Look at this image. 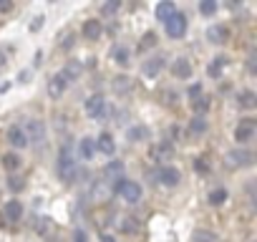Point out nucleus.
<instances>
[{"label": "nucleus", "mask_w": 257, "mask_h": 242, "mask_svg": "<svg viewBox=\"0 0 257 242\" xmlns=\"http://www.w3.org/2000/svg\"><path fill=\"white\" fill-rule=\"evenodd\" d=\"M56 174L63 184H73L76 182V174H78V167H76V152L71 144H61L58 149V157H56Z\"/></svg>", "instance_id": "nucleus-1"}, {"label": "nucleus", "mask_w": 257, "mask_h": 242, "mask_svg": "<svg viewBox=\"0 0 257 242\" xmlns=\"http://www.w3.org/2000/svg\"><path fill=\"white\" fill-rule=\"evenodd\" d=\"M111 194H118V197H121L123 202H128V204H137V202L142 199L144 189H142L139 182H132V179L118 177V179L111 184Z\"/></svg>", "instance_id": "nucleus-2"}, {"label": "nucleus", "mask_w": 257, "mask_h": 242, "mask_svg": "<svg viewBox=\"0 0 257 242\" xmlns=\"http://www.w3.org/2000/svg\"><path fill=\"white\" fill-rule=\"evenodd\" d=\"M254 162V154L244 147H234L224 154V167L227 169H244V167H252Z\"/></svg>", "instance_id": "nucleus-3"}, {"label": "nucleus", "mask_w": 257, "mask_h": 242, "mask_svg": "<svg viewBox=\"0 0 257 242\" xmlns=\"http://www.w3.org/2000/svg\"><path fill=\"white\" fill-rule=\"evenodd\" d=\"M254 134H257V121H254L252 116H244V118L237 121V127H234V142H237L239 147L249 144V142L254 139Z\"/></svg>", "instance_id": "nucleus-4"}, {"label": "nucleus", "mask_w": 257, "mask_h": 242, "mask_svg": "<svg viewBox=\"0 0 257 242\" xmlns=\"http://www.w3.org/2000/svg\"><path fill=\"white\" fill-rule=\"evenodd\" d=\"M164 26H167V36H169V38H174V41H179V38H184V33H187V26H189V23H187V16H184L182 11H177V13L164 23Z\"/></svg>", "instance_id": "nucleus-5"}, {"label": "nucleus", "mask_w": 257, "mask_h": 242, "mask_svg": "<svg viewBox=\"0 0 257 242\" xmlns=\"http://www.w3.org/2000/svg\"><path fill=\"white\" fill-rule=\"evenodd\" d=\"M207 41L209 43H214V46H224V43H229V38H232V31H229V26L227 23H212L209 28H207Z\"/></svg>", "instance_id": "nucleus-6"}, {"label": "nucleus", "mask_w": 257, "mask_h": 242, "mask_svg": "<svg viewBox=\"0 0 257 242\" xmlns=\"http://www.w3.org/2000/svg\"><path fill=\"white\" fill-rule=\"evenodd\" d=\"M83 111H86L88 118H101V116L106 113V98H103L101 93L88 96V98L83 101Z\"/></svg>", "instance_id": "nucleus-7"}, {"label": "nucleus", "mask_w": 257, "mask_h": 242, "mask_svg": "<svg viewBox=\"0 0 257 242\" xmlns=\"http://www.w3.org/2000/svg\"><path fill=\"white\" fill-rule=\"evenodd\" d=\"M157 182L162 187H177L182 182V172L177 167H172V164H164V167L157 169Z\"/></svg>", "instance_id": "nucleus-8"}, {"label": "nucleus", "mask_w": 257, "mask_h": 242, "mask_svg": "<svg viewBox=\"0 0 257 242\" xmlns=\"http://www.w3.org/2000/svg\"><path fill=\"white\" fill-rule=\"evenodd\" d=\"M26 139L28 142H36V144H46V124L41 118H28L26 124Z\"/></svg>", "instance_id": "nucleus-9"}, {"label": "nucleus", "mask_w": 257, "mask_h": 242, "mask_svg": "<svg viewBox=\"0 0 257 242\" xmlns=\"http://www.w3.org/2000/svg\"><path fill=\"white\" fill-rule=\"evenodd\" d=\"M169 71H172V76H174V78H179V81H189V78H192V73H194V66H192V61H189V58L179 56V58H174V61H172Z\"/></svg>", "instance_id": "nucleus-10"}, {"label": "nucleus", "mask_w": 257, "mask_h": 242, "mask_svg": "<svg viewBox=\"0 0 257 242\" xmlns=\"http://www.w3.org/2000/svg\"><path fill=\"white\" fill-rule=\"evenodd\" d=\"M164 66H167V58H164V56H152V58H147V61L142 63V73H144L147 78H157V76L164 71Z\"/></svg>", "instance_id": "nucleus-11"}, {"label": "nucleus", "mask_w": 257, "mask_h": 242, "mask_svg": "<svg viewBox=\"0 0 257 242\" xmlns=\"http://www.w3.org/2000/svg\"><path fill=\"white\" fill-rule=\"evenodd\" d=\"M81 36H83L86 41H98V38L103 36V23H101L98 18H88V21H83V26H81Z\"/></svg>", "instance_id": "nucleus-12"}, {"label": "nucleus", "mask_w": 257, "mask_h": 242, "mask_svg": "<svg viewBox=\"0 0 257 242\" xmlns=\"http://www.w3.org/2000/svg\"><path fill=\"white\" fill-rule=\"evenodd\" d=\"M23 212H26V207H23V202L16 199V197L3 204V219H6V222H21Z\"/></svg>", "instance_id": "nucleus-13"}, {"label": "nucleus", "mask_w": 257, "mask_h": 242, "mask_svg": "<svg viewBox=\"0 0 257 242\" xmlns=\"http://www.w3.org/2000/svg\"><path fill=\"white\" fill-rule=\"evenodd\" d=\"M93 147H96V152H101V154H106V157H113V154H116V142H113V137H111L108 132H101V134L93 139Z\"/></svg>", "instance_id": "nucleus-14"}, {"label": "nucleus", "mask_w": 257, "mask_h": 242, "mask_svg": "<svg viewBox=\"0 0 257 242\" xmlns=\"http://www.w3.org/2000/svg\"><path fill=\"white\" fill-rule=\"evenodd\" d=\"M6 137H8V144H11V147H16V149H23V147H28V139H26V132H23V127H8Z\"/></svg>", "instance_id": "nucleus-15"}, {"label": "nucleus", "mask_w": 257, "mask_h": 242, "mask_svg": "<svg viewBox=\"0 0 257 242\" xmlns=\"http://www.w3.org/2000/svg\"><path fill=\"white\" fill-rule=\"evenodd\" d=\"M152 137V132H149V127H144V124H134V127H128L126 129V139L132 142V144H137V142H147Z\"/></svg>", "instance_id": "nucleus-16"}, {"label": "nucleus", "mask_w": 257, "mask_h": 242, "mask_svg": "<svg viewBox=\"0 0 257 242\" xmlns=\"http://www.w3.org/2000/svg\"><path fill=\"white\" fill-rule=\"evenodd\" d=\"M174 13H177V6L172 3V0H162V3H157V8H154V18L162 21V23H167Z\"/></svg>", "instance_id": "nucleus-17"}, {"label": "nucleus", "mask_w": 257, "mask_h": 242, "mask_svg": "<svg viewBox=\"0 0 257 242\" xmlns=\"http://www.w3.org/2000/svg\"><path fill=\"white\" fill-rule=\"evenodd\" d=\"M111 58H113L116 66L126 68L128 63H132V48H126V46H113V48H111Z\"/></svg>", "instance_id": "nucleus-18"}, {"label": "nucleus", "mask_w": 257, "mask_h": 242, "mask_svg": "<svg viewBox=\"0 0 257 242\" xmlns=\"http://www.w3.org/2000/svg\"><path fill=\"white\" fill-rule=\"evenodd\" d=\"M227 66H229V58H227V56H214V58L209 61V66H207V76H209V78H219Z\"/></svg>", "instance_id": "nucleus-19"}, {"label": "nucleus", "mask_w": 257, "mask_h": 242, "mask_svg": "<svg viewBox=\"0 0 257 242\" xmlns=\"http://www.w3.org/2000/svg\"><path fill=\"white\" fill-rule=\"evenodd\" d=\"M234 101H237V106H239V108L252 111V108L257 106V93H254V91H249V88H244V91H239V93L234 96Z\"/></svg>", "instance_id": "nucleus-20"}, {"label": "nucleus", "mask_w": 257, "mask_h": 242, "mask_svg": "<svg viewBox=\"0 0 257 242\" xmlns=\"http://www.w3.org/2000/svg\"><path fill=\"white\" fill-rule=\"evenodd\" d=\"M66 78L61 76V73H56V76H51L48 78V96L51 98H58V96H63V91H66Z\"/></svg>", "instance_id": "nucleus-21"}, {"label": "nucleus", "mask_w": 257, "mask_h": 242, "mask_svg": "<svg viewBox=\"0 0 257 242\" xmlns=\"http://www.w3.org/2000/svg\"><path fill=\"white\" fill-rule=\"evenodd\" d=\"M172 152H174L172 142H159V144H154V147H152V159L164 162V159H169V157H172Z\"/></svg>", "instance_id": "nucleus-22"}, {"label": "nucleus", "mask_w": 257, "mask_h": 242, "mask_svg": "<svg viewBox=\"0 0 257 242\" xmlns=\"http://www.w3.org/2000/svg\"><path fill=\"white\" fill-rule=\"evenodd\" d=\"M83 73V66L78 63V61H68L66 66H63V71H61V76L66 78V83H71V81H76L78 76Z\"/></svg>", "instance_id": "nucleus-23"}, {"label": "nucleus", "mask_w": 257, "mask_h": 242, "mask_svg": "<svg viewBox=\"0 0 257 242\" xmlns=\"http://www.w3.org/2000/svg\"><path fill=\"white\" fill-rule=\"evenodd\" d=\"M93 154H96L93 139H91V137H83V139L78 142V157H81L83 162H88V159H93Z\"/></svg>", "instance_id": "nucleus-24"}, {"label": "nucleus", "mask_w": 257, "mask_h": 242, "mask_svg": "<svg viewBox=\"0 0 257 242\" xmlns=\"http://www.w3.org/2000/svg\"><path fill=\"white\" fill-rule=\"evenodd\" d=\"M23 167V159H21V154H16V152H8V154H3V169L6 172H18Z\"/></svg>", "instance_id": "nucleus-25"}, {"label": "nucleus", "mask_w": 257, "mask_h": 242, "mask_svg": "<svg viewBox=\"0 0 257 242\" xmlns=\"http://www.w3.org/2000/svg\"><path fill=\"white\" fill-rule=\"evenodd\" d=\"M209 101H212V98L204 96V93L197 96V98H192V111H194V116H204V113L209 111V106H212Z\"/></svg>", "instance_id": "nucleus-26"}, {"label": "nucleus", "mask_w": 257, "mask_h": 242, "mask_svg": "<svg viewBox=\"0 0 257 242\" xmlns=\"http://www.w3.org/2000/svg\"><path fill=\"white\" fill-rule=\"evenodd\" d=\"M157 41H159V36H157L154 31H147V33L142 36V43L137 46V53H144V51H149V48H157Z\"/></svg>", "instance_id": "nucleus-27"}, {"label": "nucleus", "mask_w": 257, "mask_h": 242, "mask_svg": "<svg viewBox=\"0 0 257 242\" xmlns=\"http://www.w3.org/2000/svg\"><path fill=\"white\" fill-rule=\"evenodd\" d=\"M227 197H229V194H227V189H224V187H214V189L209 192L207 202H209L212 207H222V204L227 202Z\"/></svg>", "instance_id": "nucleus-28"}, {"label": "nucleus", "mask_w": 257, "mask_h": 242, "mask_svg": "<svg viewBox=\"0 0 257 242\" xmlns=\"http://www.w3.org/2000/svg\"><path fill=\"white\" fill-rule=\"evenodd\" d=\"M207 132V118L204 116H194L192 121H189V134L192 137H202Z\"/></svg>", "instance_id": "nucleus-29"}, {"label": "nucleus", "mask_w": 257, "mask_h": 242, "mask_svg": "<svg viewBox=\"0 0 257 242\" xmlns=\"http://www.w3.org/2000/svg\"><path fill=\"white\" fill-rule=\"evenodd\" d=\"M118 229H121L123 234H137V232L142 229V224H139V219H134V217H123L121 224H118Z\"/></svg>", "instance_id": "nucleus-30"}, {"label": "nucleus", "mask_w": 257, "mask_h": 242, "mask_svg": "<svg viewBox=\"0 0 257 242\" xmlns=\"http://www.w3.org/2000/svg\"><path fill=\"white\" fill-rule=\"evenodd\" d=\"M132 88H134V81L128 78V76H116L113 78V91L116 93H128Z\"/></svg>", "instance_id": "nucleus-31"}, {"label": "nucleus", "mask_w": 257, "mask_h": 242, "mask_svg": "<svg viewBox=\"0 0 257 242\" xmlns=\"http://www.w3.org/2000/svg\"><path fill=\"white\" fill-rule=\"evenodd\" d=\"M121 11V3H118V0H106V3L98 8V13L103 16V18H111V16H116Z\"/></svg>", "instance_id": "nucleus-32"}, {"label": "nucleus", "mask_w": 257, "mask_h": 242, "mask_svg": "<svg viewBox=\"0 0 257 242\" xmlns=\"http://www.w3.org/2000/svg\"><path fill=\"white\" fill-rule=\"evenodd\" d=\"M43 239H46V242H66V232H63V227L53 224V227L43 234Z\"/></svg>", "instance_id": "nucleus-33"}, {"label": "nucleus", "mask_w": 257, "mask_h": 242, "mask_svg": "<svg viewBox=\"0 0 257 242\" xmlns=\"http://www.w3.org/2000/svg\"><path fill=\"white\" fill-rule=\"evenodd\" d=\"M192 242H217V234L212 232V229H194V234H192Z\"/></svg>", "instance_id": "nucleus-34"}, {"label": "nucleus", "mask_w": 257, "mask_h": 242, "mask_svg": "<svg viewBox=\"0 0 257 242\" xmlns=\"http://www.w3.org/2000/svg\"><path fill=\"white\" fill-rule=\"evenodd\" d=\"M53 224H56V222H53L51 217H38V219H36V224H33V229H36V232L43 237V234H46V232H48Z\"/></svg>", "instance_id": "nucleus-35"}, {"label": "nucleus", "mask_w": 257, "mask_h": 242, "mask_svg": "<svg viewBox=\"0 0 257 242\" xmlns=\"http://www.w3.org/2000/svg\"><path fill=\"white\" fill-rule=\"evenodd\" d=\"M217 8H219V6H217V0H202V3H199V13H202V16H207V18H209V16H214V13H217Z\"/></svg>", "instance_id": "nucleus-36"}, {"label": "nucleus", "mask_w": 257, "mask_h": 242, "mask_svg": "<svg viewBox=\"0 0 257 242\" xmlns=\"http://www.w3.org/2000/svg\"><path fill=\"white\" fill-rule=\"evenodd\" d=\"M192 167H194V172H199V174H209V162H207V157H194V162H192Z\"/></svg>", "instance_id": "nucleus-37"}, {"label": "nucleus", "mask_w": 257, "mask_h": 242, "mask_svg": "<svg viewBox=\"0 0 257 242\" xmlns=\"http://www.w3.org/2000/svg\"><path fill=\"white\" fill-rule=\"evenodd\" d=\"M8 189H11V192H23V189H26V179L11 177V179H8Z\"/></svg>", "instance_id": "nucleus-38"}, {"label": "nucleus", "mask_w": 257, "mask_h": 242, "mask_svg": "<svg viewBox=\"0 0 257 242\" xmlns=\"http://www.w3.org/2000/svg\"><path fill=\"white\" fill-rule=\"evenodd\" d=\"M73 41H76V33H73V31H66V33H63V41H61V48H63V51H71V48H73Z\"/></svg>", "instance_id": "nucleus-39"}, {"label": "nucleus", "mask_w": 257, "mask_h": 242, "mask_svg": "<svg viewBox=\"0 0 257 242\" xmlns=\"http://www.w3.org/2000/svg\"><path fill=\"white\" fill-rule=\"evenodd\" d=\"M162 101H164V106L172 108V106L177 103V93H174L172 88H164V91H162Z\"/></svg>", "instance_id": "nucleus-40"}, {"label": "nucleus", "mask_w": 257, "mask_h": 242, "mask_svg": "<svg viewBox=\"0 0 257 242\" xmlns=\"http://www.w3.org/2000/svg\"><path fill=\"white\" fill-rule=\"evenodd\" d=\"M43 21H46V16H36V18H33V23L28 26V28H31V33H38V31L43 28Z\"/></svg>", "instance_id": "nucleus-41"}, {"label": "nucleus", "mask_w": 257, "mask_h": 242, "mask_svg": "<svg viewBox=\"0 0 257 242\" xmlns=\"http://www.w3.org/2000/svg\"><path fill=\"white\" fill-rule=\"evenodd\" d=\"M121 172H123V164H121L118 159H116V162H111V164L106 167V174H121Z\"/></svg>", "instance_id": "nucleus-42"}, {"label": "nucleus", "mask_w": 257, "mask_h": 242, "mask_svg": "<svg viewBox=\"0 0 257 242\" xmlns=\"http://www.w3.org/2000/svg\"><path fill=\"white\" fill-rule=\"evenodd\" d=\"M13 8H16L13 0H0V13H11Z\"/></svg>", "instance_id": "nucleus-43"}, {"label": "nucleus", "mask_w": 257, "mask_h": 242, "mask_svg": "<svg viewBox=\"0 0 257 242\" xmlns=\"http://www.w3.org/2000/svg\"><path fill=\"white\" fill-rule=\"evenodd\" d=\"M197 96H202V83H192L189 86V98H197Z\"/></svg>", "instance_id": "nucleus-44"}, {"label": "nucleus", "mask_w": 257, "mask_h": 242, "mask_svg": "<svg viewBox=\"0 0 257 242\" xmlns=\"http://www.w3.org/2000/svg\"><path fill=\"white\" fill-rule=\"evenodd\" d=\"M73 242H88V234H86L83 229H76V232H73Z\"/></svg>", "instance_id": "nucleus-45"}, {"label": "nucleus", "mask_w": 257, "mask_h": 242, "mask_svg": "<svg viewBox=\"0 0 257 242\" xmlns=\"http://www.w3.org/2000/svg\"><path fill=\"white\" fill-rule=\"evenodd\" d=\"M247 71L254 73V53H249V58H247Z\"/></svg>", "instance_id": "nucleus-46"}, {"label": "nucleus", "mask_w": 257, "mask_h": 242, "mask_svg": "<svg viewBox=\"0 0 257 242\" xmlns=\"http://www.w3.org/2000/svg\"><path fill=\"white\" fill-rule=\"evenodd\" d=\"M18 83H28V71H23V73L18 76Z\"/></svg>", "instance_id": "nucleus-47"}]
</instances>
